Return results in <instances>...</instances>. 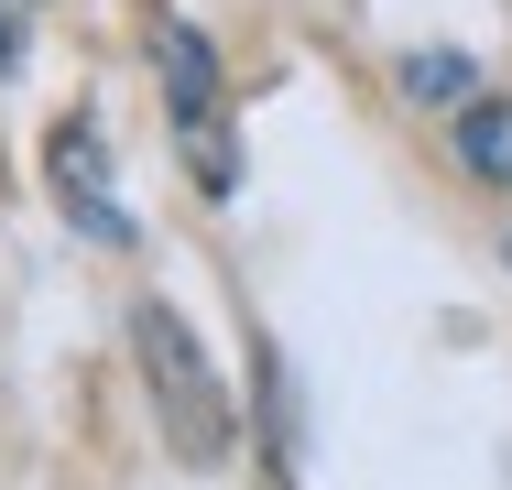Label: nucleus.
Wrapping results in <instances>:
<instances>
[{
	"label": "nucleus",
	"instance_id": "obj_5",
	"mask_svg": "<svg viewBox=\"0 0 512 490\" xmlns=\"http://www.w3.org/2000/svg\"><path fill=\"white\" fill-rule=\"evenodd\" d=\"M404 98H447V109H469V98H480V66L447 55V44H436V55H404Z\"/></svg>",
	"mask_w": 512,
	"mask_h": 490
},
{
	"label": "nucleus",
	"instance_id": "obj_3",
	"mask_svg": "<svg viewBox=\"0 0 512 490\" xmlns=\"http://www.w3.org/2000/svg\"><path fill=\"white\" fill-rule=\"evenodd\" d=\"M44 164H55V207L88 229V240H109V251H131V207H120V175H109V142L99 120H66L55 142H44Z\"/></svg>",
	"mask_w": 512,
	"mask_h": 490
},
{
	"label": "nucleus",
	"instance_id": "obj_6",
	"mask_svg": "<svg viewBox=\"0 0 512 490\" xmlns=\"http://www.w3.org/2000/svg\"><path fill=\"white\" fill-rule=\"evenodd\" d=\"M0 66H11V11H0Z\"/></svg>",
	"mask_w": 512,
	"mask_h": 490
},
{
	"label": "nucleus",
	"instance_id": "obj_2",
	"mask_svg": "<svg viewBox=\"0 0 512 490\" xmlns=\"http://www.w3.org/2000/svg\"><path fill=\"white\" fill-rule=\"evenodd\" d=\"M153 66H164V109L186 131V164L207 196H229V88H218V55H207L197 22H164L153 33Z\"/></svg>",
	"mask_w": 512,
	"mask_h": 490
},
{
	"label": "nucleus",
	"instance_id": "obj_4",
	"mask_svg": "<svg viewBox=\"0 0 512 490\" xmlns=\"http://www.w3.org/2000/svg\"><path fill=\"white\" fill-rule=\"evenodd\" d=\"M458 153H469V175L512 186V98H469L458 109Z\"/></svg>",
	"mask_w": 512,
	"mask_h": 490
},
{
	"label": "nucleus",
	"instance_id": "obj_1",
	"mask_svg": "<svg viewBox=\"0 0 512 490\" xmlns=\"http://www.w3.org/2000/svg\"><path fill=\"white\" fill-rule=\"evenodd\" d=\"M131 349H142V371H153V403H164L175 458H186V469H218V458H229V403L207 382L186 316H175V305H142V316H131Z\"/></svg>",
	"mask_w": 512,
	"mask_h": 490
}]
</instances>
